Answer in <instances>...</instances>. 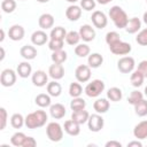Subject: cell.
<instances>
[{"label":"cell","instance_id":"6da1fadb","mask_svg":"<svg viewBox=\"0 0 147 147\" xmlns=\"http://www.w3.org/2000/svg\"><path fill=\"white\" fill-rule=\"evenodd\" d=\"M47 122V114L44 110H36L30 113L25 117V126L28 129H37L41 127Z\"/></svg>","mask_w":147,"mask_h":147},{"label":"cell","instance_id":"7a4b0ae2","mask_svg":"<svg viewBox=\"0 0 147 147\" xmlns=\"http://www.w3.org/2000/svg\"><path fill=\"white\" fill-rule=\"evenodd\" d=\"M109 17L114 22L115 26L118 28V29H125V26H126V24L129 22L127 14L119 6H113L109 9Z\"/></svg>","mask_w":147,"mask_h":147},{"label":"cell","instance_id":"3957f363","mask_svg":"<svg viewBox=\"0 0 147 147\" xmlns=\"http://www.w3.org/2000/svg\"><path fill=\"white\" fill-rule=\"evenodd\" d=\"M46 134L51 141L57 142L63 138V129L56 122H51L46 126Z\"/></svg>","mask_w":147,"mask_h":147},{"label":"cell","instance_id":"277c9868","mask_svg":"<svg viewBox=\"0 0 147 147\" xmlns=\"http://www.w3.org/2000/svg\"><path fill=\"white\" fill-rule=\"evenodd\" d=\"M105 90V83L101 79H94L91 83H88L85 87V94L90 98H96L99 96Z\"/></svg>","mask_w":147,"mask_h":147},{"label":"cell","instance_id":"5b68a950","mask_svg":"<svg viewBox=\"0 0 147 147\" xmlns=\"http://www.w3.org/2000/svg\"><path fill=\"white\" fill-rule=\"evenodd\" d=\"M136 65L134 59L131 56H123L117 62V68L122 74H130L133 71Z\"/></svg>","mask_w":147,"mask_h":147},{"label":"cell","instance_id":"8992f818","mask_svg":"<svg viewBox=\"0 0 147 147\" xmlns=\"http://www.w3.org/2000/svg\"><path fill=\"white\" fill-rule=\"evenodd\" d=\"M109 49L115 55H126V54H129L131 52L132 47H131V45L129 42H125V41L119 40V41L110 45L109 46Z\"/></svg>","mask_w":147,"mask_h":147},{"label":"cell","instance_id":"52a82bcc","mask_svg":"<svg viewBox=\"0 0 147 147\" xmlns=\"http://www.w3.org/2000/svg\"><path fill=\"white\" fill-rule=\"evenodd\" d=\"M75 77L79 83H86L91 78V67L86 64H80L75 70Z\"/></svg>","mask_w":147,"mask_h":147},{"label":"cell","instance_id":"ba28073f","mask_svg":"<svg viewBox=\"0 0 147 147\" xmlns=\"http://www.w3.org/2000/svg\"><path fill=\"white\" fill-rule=\"evenodd\" d=\"M0 83L5 87L13 86L16 83V72L13 69H5L0 76Z\"/></svg>","mask_w":147,"mask_h":147},{"label":"cell","instance_id":"9c48e42d","mask_svg":"<svg viewBox=\"0 0 147 147\" xmlns=\"http://www.w3.org/2000/svg\"><path fill=\"white\" fill-rule=\"evenodd\" d=\"M87 125H88L90 131H92V132H99L103 127L105 121H103L102 116H100L99 114H93V115H90L88 121H87Z\"/></svg>","mask_w":147,"mask_h":147},{"label":"cell","instance_id":"30bf717a","mask_svg":"<svg viewBox=\"0 0 147 147\" xmlns=\"http://www.w3.org/2000/svg\"><path fill=\"white\" fill-rule=\"evenodd\" d=\"M91 20H92V23L95 28L98 29H103L107 26L108 24V18L106 16V14L103 11H100V10H95L93 11L92 16H91Z\"/></svg>","mask_w":147,"mask_h":147},{"label":"cell","instance_id":"8fae6325","mask_svg":"<svg viewBox=\"0 0 147 147\" xmlns=\"http://www.w3.org/2000/svg\"><path fill=\"white\" fill-rule=\"evenodd\" d=\"M79 34H80V39H83L84 41L88 42L94 40L95 38V30L90 25V24H84L80 26L79 29Z\"/></svg>","mask_w":147,"mask_h":147},{"label":"cell","instance_id":"7c38bea8","mask_svg":"<svg viewBox=\"0 0 147 147\" xmlns=\"http://www.w3.org/2000/svg\"><path fill=\"white\" fill-rule=\"evenodd\" d=\"M32 83L34 86L42 87L46 84H48V76L42 70H37L32 74Z\"/></svg>","mask_w":147,"mask_h":147},{"label":"cell","instance_id":"4fadbf2b","mask_svg":"<svg viewBox=\"0 0 147 147\" xmlns=\"http://www.w3.org/2000/svg\"><path fill=\"white\" fill-rule=\"evenodd\" d=\"M65 16L69 21H78L82 16V7L80 6H77V5H71L69 6L67 9H65Z\"/></svg>","mask_w":147,"mask_h":147},{"label":"cell","instance_id":"5bb4252c","mask_svg":"<svg viewBox=\"0 0 147 147\" xmlns=\"http://www.w3.org/2000/svg\"><path fill=\"white\" fill-rule=\"evenodd\" d=\"M24 28L22 25H18V24H15L13 26L9 28V31H8V37L14 40V41H18V40H22L23 37H24Z\"/></svg>","mask_w":147,"mask_h":147},{"label":"cell","instance_id":"9a60e30c","mask_svg":"<svg viewBox=\"0 0 147 147\" xmlns=\"http://www.w3.org/2000/svg\"><path fill=\"white\" fill-rule=\"evenodd\" d=\"M48 74L54 80H59L64 76V68L61 63H53L48 69Z\"/></svg>","mask_w":147,"mask_h":147},{"label":"cell","instance_id":"2e32d148","mask_svg":"<svg viewBox=\"0 0 147 147\" xmlns=\"http://www.w3.org/2000/svg\"><path fill=\"white\" fill-rule=\"evenodd\" d=\"M64 131L69 134V136H78L80 133V124H78L77 122H75L74 119H68L64 122Z\"/></svg>","mask_w":147,"mask_h":147},{"label":"cell","instance_id":"e0dca14e","mask_svg":"<svg viewBox=\"0 0 147 147\" xmlns=\"http://www.w3.org/2000/svg\"><path fill=\"white\" fill-rule=\"evenodd\" d=\"M38 24L41 28V30H47V29L53 28V25H54V17H53V15L48 14V13H45V14L40 15V17L38 20Z\"/></svg>","mask_w":147,"mask_h":147},{"label":"cell","instance_id":"ac0fdd59","mask_svg":"<svg viewBox=\"0 0 147 147\" xmlns=\"http://www.w3.org/2000/svg\"><path fill=\"white\" fill-rule=\"evenodd\" d=\"M47 40H48V36L46 34V32L44 30H37L31 36V41L36 46H41V45L46 44Z\"/></svg>","mask_w":147,"mask_h":147},{"label":"cell","instance_id":"d6986e66","mask_svg":"<svg viewBox=\"0 0 147 147\" xmlns=\"http://www.w3.org/2000/svg\"><path fill=\"white\" fill-rule=\"evenodd\" d=\"M133 136L139 140H142V139L147 138V121H141L140 123H138L134 126Z\"/></svg>","mask_w":147,"mask_h":147},{"label":"cell","instance_id":"ffe728a7","mask_svg":"<svg viewBox=\"0 0 147 147\" xmlns=\"http://www.w3.org/2000/svg\"><path fill=\"white\" fill-rule=\"evenodd\" d=\"M65 113H67L65 107L62 103H54V105L49 106V114L55 119H60V118L64 117Z\"/></svg>","mask_w":147,"mask_h":147},{"label":"cell","instance_id":"44dd1931","mask_svg":"<svg viewBox=\"0 0 147 147\" xmlns=\"http://www.w3.org/2000/svg\"><path fill=\"white\" fill-rule=\"evenodd\" d=\"M20 54L23 59L25 60H33L36 56H37V49L34 46H31V45H24L21 47L20 49Z\"/></svg>","mask_w":147,"mask_h":147},{"label":"cell","instance_id":"7402d4cb","mask_svg":"<svg viewBox=\"0 0 147 147\" xmlns=\"http://www.w3.org/2000/svg\"><path fill=\"white\" fill-rule=\"evenodd\" d=\"M109 107H110L109 101L107 99H103V98L95 100L94 103H93V108H94V110L98 114H105V113H107L108 109H109Z\"/></svg>","mask_w":147,"mask_h":147},{"label":"cell","instance_id":"603a6c76","mask_svg":"<svg viewBox=\"0 0 147 147\" xmlns=\"http://www.w3.org/2000/svg\"><path fill=\"white\" fill-rule=\"evenodd\" d=\"M88 117H90V114L87 110L85 109H82V110H77V111H72L71 114V119H74L75 122H77L78 124H84L88 121Z\"/></svg>","mask_w":147,"mask_h":147},{"label":"cell","instance_id":"cb8c5ba5","mask_svg":"<svg viewBox=\"0 0 147 147\" xmlns=\"http://www.w3.org/2000/svg\"><path fill=\"white\" fill-rule=\"evenodd\" d=\"M140 28H141L140 20L138 17H132V18L129 20V22H127V24L125 26V31L127 33H130V34H133V33L138 32L140 30Z\"/></svg>","mask_w":147,"mask_h":147},{"label":"cell","instance_id":"d4e9b609","mask_svg":"<svg viewBox=\"0 0 147 147\" xmlns=\"http://www.w3.org/2000/svg\"><path fill=\"white\" fill-rule=\"evenodd\" d=\"M17 74L22 78H28L32 74V67H31V64L29 62H26V61L21 62L17 65Z\"/></svg>","mask_w":147,"mask_h":147},{"label":"cell","instance_id":"484cf974","mask_svg":"<svg viewBox=\"0 0 147 147\" xmlns=\"http://www.w3.org/2000/svg\"><path fill=\"white\" fill-rule=\"evenodd\" d=\"M34 102H36V105L38 106V107H40V108H46V107H49L51 106V102H52V100H51V95L47 93H40V94H38L37 96H36V99H34Z\"/></svg>","mask_w":147,"mask_h":147},{"label":"cell","instance_id":"4316f807","mask_svg":"<svg viewBox=\"0 0 147 147\" xmlns=\"http://www.w3.org/2000/svg\"><path fill=\"white\" fill-rule=\"evenodd\" d=\"M103 62V57L101 54L99 53H92L88 55V59H87V63L91 68H99Z\"/></svg>","mask_w":147,"mask_h":147},{"label":"cell","instance_id":"83f0119b","mask_svg":"<svg viewBox=\"0 0 147 147\" xmlns=\"http://www.w3.org/2000/svg\"><path fill=\"white\" fill-rule=\"evenodd\" d=\"M62 92V86L56 80H53L47 84V93L51 96H59Z\"/></svg>","mask_w":147,"mask_h":147},{"label":"cell","instance_id":"f1b7e54d","mask_svg":"<svg viewBox=\"0 0 147 147\" xmlns=\"http://www.w3.org/2000/svg\"><path fill=\"white\" fill-rule=\"evenodd\" d=\"M144 79H145L144 74H142L141 71H139L138 69H137L136 71H133V72L131 74V77H130V82H131L132 86H134V87L141 86L142 83H144Z\"/></svg>","mask_w":147,"mask_h":147},{"label":"cell","instance_id":"f546056e","mask_svg":"<svg viewBox=\"0 0 147 147\" xmlns=\"http://www.w3.org/2000/svg\"><path fill=\"white\" fill-rule=\"evenodd\" d=\"M67 31L62 26H55L52 29L51 31V34H49V38L51 39H59V40H64L65 39V36H67Z\"/></svg>","mask_w":147,"mask_h":147},{"label":"cell","instance_id":"4dcf8cb0","mask_svg":"<svg viewBox=\"0 0 147 147\" xmlns=\"http://www.w3.org/2000/svg\"><path fill=\"white\" fill-rule=\"evenodd\" d=\"M123 94H122V90L118 88V87H110L108 91H107V98L110 100V101H114V102H117L122 99Z\"/></svg>","mask_w":147,"mask_h":147},{"label":"cell","instance_id":"1f68e13d","mask_svg":"<svg viewBox=\"0 0 147 147\" xmlns=\"http://www.w3.org/2000/svg\"><path fill=\"white\" fill-rule=\"evenodd\" d=\"M86 107V101L80 98V96H77V98H74L70 102V108L72 111H77V110H82V109H85Z\"/></svg>","mask_w":147,"mask_h":147},{"label":"cell","instance_id":"d6a6232c","mask_svg":"<svg viewBox=\"0 0 147 147\" xmlns=\"http://www.w3.org/2000/svg\"><path fill=\"white\" fill-rule=\"evenodd\" d=\"M26 139V136L23 133V132H16L11 136L10 138V142L13 146H16V147H23V144Z\"/></svg>","mask_w":147,"mask_h":147},{"label":"cell","instance_id":"836d02e7","mask_svg":"<svg viewBox=\"0 0 147 147\" xmlns=\"http://www.w3.org/2000/svg\"><path fill=\"white\" fill-rule=\"evenodd\" d=\"M67 57H68L67 52H65V51H63V49H60V51H55V52H53V53H52V56H51V59H52L53 63H61V64H62L63 62H65Z\"/></svg>","mask_w":147,"mask_h":147},{"label":"cell","instance_id":"e575fe53","mask_svg":"<svg viewBox=\"0 0 147 147\" xmlns=\"http://www.w3.org/2000/svg\"><path fill=\"white\" fill-rule=\"evenodd\" d=\"M134 111L138 116L140 117H144L147 115V100L142 99L140 100L138 103L134 105Z\"/></svg>","mask_w":147,"mask_h":147},{"label":"cell","instance_id":"d590c367","mask_svg":"<svg viewBox=\"0 0 147 147\" xmlns=\"http://www.w3.org/2000/svg\"><path fill=\"white\" fill-rule=\"evenodd\" d=\"M10 124L14 129H21L23 124H25V118L21 114L16 113L10 117Z\"/></svg>","mask_w":147,"mask_h":147},{"label":"cell","instance_id":"8d00e7d4","mask_svg":"<svg viewBox=\"0 0 147 147\" xmlns=\"http://www.w3.org/2000/svg\"><path fill=\"white\" fill-rule=\"evenodd\" d=\"M79 40H80V34L77 31H69L65 36V41L68 45H71V46L78 45Z\"/></svg>","mask_w":147,"mask_h":147},{"label":"cell","instance_id":"74e56055","mask_svg":"<svg viewBox=\"0 0 147 147\" xmlns=\"http://www.w3.org/2000/svg\"><path fill=\"white\" fill-rule=\"evenodd\" d=\"M90 46L86 44H78L75 47V54L79 57H85L87 55H90Z\"/></svg>","mask_w":147,"mask_h":147},{"label":"cell","instance_id":"f35d334b","mask_svg":"<svg viewBox=\"0 0 147 147\" xmlns=\"http://www.w3.org/2000/svg\"><path fill=\"white\" fill-rule=\"evenodd\" d=\"M83 93V87L79 83H71L70 86H69V94L72 96V98H77V96H80V94Z\"/></svg>","mask_w":147,"mask_h":147},{"label":"cell","instance_id":"ab89813d","mask_svg":"<svg viewBox=\"0 0 147 147\" xmlns=\"http://www.w3.org/2000/svg\"><path fill=\"white\" fill-rule=\"evenodd\" d=\"M1 9L9 14V13H13L15 9H16V1L15 0H2L1 2Z\"/></svg>","mask_w":147,"mask_h":147},{"label":"cell","instance_id":"60d3db41","mask_svg":"<svg viewBox=\"0 0 147 147\" xmlns=\"http://www.w3.org/2000/svg\"><path fill=\"white\" fill-rule=\"evenodd\" d=\"M142 99H144V94H142L141 92H139V91H133V92H131V94L129 95L127 101H129L130 105L134 106L136 103H138V102H139L140 100H142Z\"/></svg>","mask_w":147,"mask_h":147},{"label":"cell","instance_id":"b9f144b4","mask_svg":"<svg viewBox=\"0 0 147 147\" xmlns=\"http://www.w3.org/2000/svg\"><path fill=\"white\" fill-rule=\"evenodd\" d=\"M63 41L64 40H59V39H49L48 41V48L52 51V52H55V51H60L63 48Z\"/></svg>","mask_w":147,"mask_h":147},{"label":"cell","instance_id":"7bdbcfd3","mask_svg":"<svg viewBox=\"0 0 147 147\" xmlns=\"http://www.w3.org/2000/svg\"><path fill=\"white\" fill-rule=\"evenodd\" d=\"M119 40H121L119 34L116 31H110L106 34V42L108 44V46H110V45H113V44H115Z\"/></svg>","mask_w":147,"mask_h":147},{"label":"cell","instance_id":"ee69618b","mask_svg":"<svg viewBox=\"0 0 147 147\" xmlns=\"http://www.w3.org/2000/svg\"><path fill=\"white\" fill-rule=\"evenodd\" d=\"M136 41L140 46H147V28L138 33V36L136 37Z\"/></svg>","mask_w":147,"mask_h":147},{"label":"cell","instance_id":"f6af8a7d","mask_svg":"<svg viewBox=\"0 0 147 147\" xmlns=\"http://www.w3.org/2000/svg\"><path fill=\"white\" fill-rule=\"evenodd\" d=\"M95 0H80V7L84 9V10H92L95 8Z\"/></svg>","mask_w":147,"mask_h":147},{"label":"cell","instance_id":"bcb514c9","mask_svg":"<svg viewBox=\"0 0 147 147\" xmlns=\"http://www.w3.org/2000/svg\"><path fill=\"white\" fill-rule=\"evenodd\" d=\"M0 115H1V129L0 130H3L7 124V111L3 107L0 108Z\"/></svg>","mask_w":147,"mask_h":147},{"label":"cell","instance_id":"7dc6e473","mask_svg":"<svg viewBox=\"0 0 147 147\" xmlns=\"http://www.w3.org/2000/svg\"><path fill=\"white\" fill-rule=\"evenodd\" d=\"M37 145V141L34 140V138L32 137H26L24 144H23V147H34Z\"/></svg>","mask_w":147,"mask_h":147},{"label":"cell","instance_id":"c3c4849f","mask_svg":"<svg viewBox=\"0 0 147 147\" xmlns=\"http://www.w3.org/2000/svg\"><path fill=\"white\" fill-rule=\"evenodd\" d=\"M138 70L141 71V72L144 74V76H146V74H147V60H144V61H141V62L139 63Z\"/></svg>","mask_w":147,"mask_h":147},{"label":"cell","instance_id":"681fc988","mask_svg":"<svg viewBox=\"0 0 147 147\" xmlns=\"http://www.w3.org/2000/svg\"><path fill=\"white\" fill-rule=\"evenodd\" d=\"M106 147H122V144H121L119 141L110 140V141L106 142Z\"/></svg>","mask_w":147,"mask_h":147},{"label":"cell","instance_id":"f907efd6","mask_svg":"<svg viewBox=\"0 0 147 147\" xmlns=\"http://www.w3.org/2000/svg\"><path fill=\"white\" fill-rule=\"evenodd\" d=\"M132 146L141 147V146H142V144H141L140 141H138V140H136V141H131V142H129V144H127V147H132Z\"/></svg>","mask_w":147,"mask_h":147},{"label":"cell","instance_id":"816d5d0a","mask_svg":"<svg viewBox=\"0 0 147 147\" xmlns=\"http://www.w3.org/2000/svg\"><path fill=\"white\" fill-rule=\"evenodd\" d=\"M96 1H98V3H100V5H107V3L111 2L113 0H96Z\"/></svg>","mask_w":147,"mask_h":147},{"label":"cell","instance_id":"f5cc1de1","mask_svg":"<svg viewBox=\"0 0 147 147\" xmlns=\"http://www.w3.org/2000/svg\"><path fill=\"white\" fill-rule=\"evenodd\" d=\"M1 37H0V41H3V39H5V31H3V29H1Z\"/></svg>","mask_w":147,"mask_h":147},{"label":"cell","instance_id":"db71d44e","mask_svg":"<svg viewBox=\"0 0 147 147\" xmlns=\"http://www.w3.org/2000/svg\"><path fill=\"white\" fill-rule=\"evenodd\" d=\"M0 49H1V57H0V60L2 61L5 59V49H3V47H1Z\"/></svg>","mask_w":147,"mask_h":147},{"label":"cell","instance_id":"11a10c76","mask_svg":"<svg viewBox=\"0 0 147 147\" xmlns=\"http://www.w3.org/2000/svg\"><path fill=\"white\" fill-rule=\"evenodd\" d=\"M142 20H144V22H145V24H147V11H145V13H144V16H142Z\"/></svg>","mask_w":147,"mask_h":147},{"label":"cell","instance_id":"9f6ffc18","mask_svg":"<svg viewBox=\"0 0 147 147\" xmlns=\"http://www.w3.org/2000/svg\"><path fill=\"white\" fill-rule=\"evenodd\" d=\"M38 2H40V3H46V2H48L49 0H37Z\"/></svg>","mask_w":147,"mask_h":147},{"label":"cell","instance_id":"6f0895ef","mask_svg":"<svg viewBox=\"0 0 147 147\" xmlns=\"http://www.w3.org/2000/svg\"><path fill=\"white\" fill-rule=\"evenodd\" d=\"M68 2H70V3H75V2H77L78 0H67Z\"/></svg>","mask_w":147,"mask_h":147},{"label":"cell","instance_id":"680465c9","mask_svg":"<svg viewBox=\"0 0 147 147\" xmlns=\"http://www.w3.org/2000/svg\"><path fill=\"white\" fill-rule=\"evenodd\" d=\"M145 94H146V95H147V86H146V87H145Z\"/></svg>","mask_w":147,"mask_h":147},{"label":"cell","instance_id":"91938a15","mask_svg":"<svg viewBox=\"0 0 147 147\" xmlns=\"http://www.w3.org/2000/svg\"><path fill=\"white\" fill-rule=\"evenodd\" d=\"M145 78H147V74H146V76H145Z\"/></svg>","mask_w":147,"mask_h":147},{"label":"cell","instance_id":"94428289","mask_svg":"<svg viewBox=\"0 0 147 147\" xmlns=\"http://www.w3.org/2000/svg\"><path fill=\"white\" fill-rule=\"evenodd\" d=\"M21 1H24V0H21Z\"/></svg>","mask_w":147,"mask_h":147},{"label":"cell","instance_id":"6125c7cd","mask_svg":"<svg viewBox=\"0 0 147 147\" xmlns=\"http://www.w3.org/2000/svg\"><path fill=\"white\" fill-rule=\"evenodd\" d=\"M146 2H147V0H146Z\"/></svg>","mask_w":147,"mask_h":147}]
</instances>
